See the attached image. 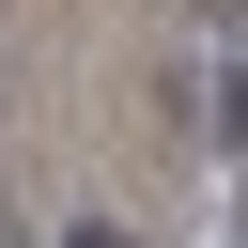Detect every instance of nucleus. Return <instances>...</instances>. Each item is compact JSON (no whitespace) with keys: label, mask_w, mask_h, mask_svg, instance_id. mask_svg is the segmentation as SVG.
I'll list each match as a JSON object with an SVG mask.
<instances>
[{"label":"nucleus","mask_w":248,"mask_h":248,"mask_svg":"<svg viewBox=\"0 0 248 248\" xmlns=\"http://www.w3.org/2000/svg\"><path fill=\"white\" fill-rule=\"evenodd\" d=\"M217 140L248 155V62H217Z\"/></svg>","instance_id":"f257e3e1"},{"label":"nucleus","mask_w":248,"mask_h":248,"mask_svg":"<svg viewBox=\"0 0 248 248\" xmlns=\"http://www.w3.org/2000/svg\"><path fill=\"white\" fill-rule=\"evenodd\" d=\"M62 248H124V232H108V217H78V232H62Z\"/></svg>","instance_id":"f03ea898"}]
</instances>
